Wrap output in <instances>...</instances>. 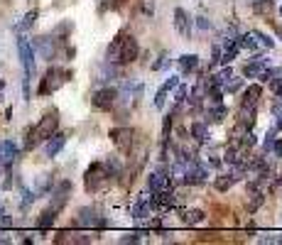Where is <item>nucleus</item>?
<instances>
[{
	"instance_id": "f257e3e1",
	"label": "nucleus",
	"mask_w": 282,
	"mask_h": 245,
	"mask_svg": "<svg viewBox=\"0 0 282 245\" xmlns=\"http://www.w3.org/2000/svg\"><path fill=\"white\" fill-rule=\"evenodd\" d=\"M56 125H59V115H56V110H49L47 115H44L42 120L37 122L32 130L27 133V142H25V150H32V147H37L40 142H44L49 135H54L56 133Z\"/></svg>"
},
{
	"instance_id": "f03ea898",
	"label": "nucleus",
	"mask_w": 282,
	"mask_h": 245,
	"mask_svg": "<svg viewBox=\"0 0 282 245\" xmlns=\"http://www.w3.org/2000/svg\"><path fill=\"white\" fill-rule=\"evenodd\" d=\"M111 179L113 177L108 174V169L103 167V162H93L84 174L86 191H88V194H99V191H103L108 184H111Z\"/></svg>"
},
{
	"instance_id": "7ed1b4c3",
	"label": "nucleus",
	"mask_w": 282,
	"mask_h": 245,
	"mask_svg": "<svg viewBox=\"0 0 282 245\" xmlns=\"http://www.w3.org/2000/svg\"><path fill=\"white\" fill-rule=\"evenodd\" d=\"M71 79V71L69 69H61V67H49L47 69V74H44L42 83H40V91L37 94L40 96H49L54 94V91H59L64 83Z\"/></svg>"
},
{
	"instance_id": "20e7f679",
	"label": "nucleus",
	"mask_w": 282,
	"mask_h": 245,
	"mask_svg": "<svg viewBox=\"0 0 282 245\" xmlns=\"http://www.w3.org/2000/svg\"><path fill=\"white\" fill-rule=\"evenodd\" d=\"M76 223L81 228H108L111 226V221L101 213L99 206H84V208H79Z\"/></svg>"
},
{
	"instance_id": "39448f33",
	"label": "nucleus",
	"mask_w": 282,
	"mask_h": 245,
	"mask_svg": "<svg viewBox=\"0 0 282 245\" xmlns=\"http://www.w3.org/2000/svg\"><path fill=\"white\" fill-rule=\"evenodd\" d=\"M182 179H184V184H192V187L204 184V181L209 179V169L192 157V160L182 162Z\"/></svg>"
},
{
	"instance_id": "423d86ee",
	"label": "nucleus",
	"mask_w": 282,
	"mask_h": 245,
	"mask_svg": "<svg viewBox=\"0 0 282 245\" xmlns=\"http://www.w3.org/2000/svg\"><path fill=\"white\" fill-rule=\"evenodd\" d=\"M17 54H20L22 69H25V79L32 81V76H35V47H32V42L25 40V37H17Z\"/></svg>"
},
{
	"instance_id": "0eeeda50",
	"label": "nucleus",
	"mask_w": 282,
	"mask_h": 245,
	"mask_svg": "<svg viewBox=\"0 0 282 245\" xmlns=\"http://www.w3.org/2000/svg\"><path fill=\"white\" fill-rule=\"evenodd\" d=\"M115 101H118V88H113V86H103L91 96V106L99 110H111Z\"/></svg>"
},
{
	"instance_id": "6e6552de",
	"label": "nucleus",
	"mask_w": 282,
	"mask_h": 245,
	"mask_svg": "<svg viewBox=\"0 0 282 245\" xmlns=\"http://www.w3.org/2000/svg\"><path fill=\"white\" fill-rule=\"evenodd\" d=\"M140 56V44L133 35L123 32V47H120V62L118 64H133L135 59Z\"/></svg>"
},
{
	"instance_id": "1a4fd4ad",
	"label": "nucleus",
	"mask_w": 282,
	"mask_h": 245,
	"mask_svg": "<svg viewBox=\"0 0 282 245\" xmlns=\"http://www.w3.org/2000/svg\"><path fill=\"white\" fill-rule=\"evenodd\" d=\"M133 135H135V133H133V128H113V130H111L113 145L123 152V155H128V152L133 150Z\"/></svg>"
},
{
	"instance_id": "9d476101",
	"label": "nucleus",
	"mask_w": 282,
	"mask_h": 245,
	"mask_svg": "<svg viewBox=\"0 0 282 245\" xmlns=\"http://www.w3.org/2000/svg\"><path fill=\"white\" fill-rule=\"evenodd\" d=\"M169 177H167V169H157V172H150L147 174V189L150 191H160V189H169Z\"/></svg>"
},
{
	"instance_id": "9b49d317",
	"label": "nucleus",
	"mask_w": 282,
	"mask_h": 245,
	"mask_svg": "<svg viewBox=\"0 0 282 245\" xmlns=\"http://www.w3.org/2000/svg\"><path fill=\"white\" fill-rule=\"evenodd\" d=\"M15 160H17V145L13 140H3V145H0V162H3V167L10 169Z\"/></svg>"
},
{
	"instance_id": "f8f14e48",
	"label": "nucleus",
	"mask_w": 282,
	"mask_h": 245,
	"mask_svg": "<svg viewBox=\"0 0 282 245\" xmlns=\"http://www.w3.org/2000/svg\"><path fill=\"white\" fill-rule=\"evenodd\" d=\"M69 194H71V181H61V184L54 189V196H52V204H49V208L59 211L61 206L69 201Z\"/></svg>"
},
{
	"instance_id": "ddd939ff",
	"label": "nucleus",
	"mask_w": 282,
	"mask_h": 245,
	"mask_svg": "<svg viewBox=\"0 0 282 245\" xmlns=\"http://www.w3.org/2000/svg\"><path fill=\"white\" fill-rule=\"evenodd\" d=\"M64 145H67V135H61V133H54V135L47 137V145H44V155H47V157H56L59 152L64 150Z\"/></svg>"
},
{
	"instance_id": "4468645a",
	"label": "nucleus",
	"mask_w": 282,
	"mask_h": 245,
	"mask_svg": "<svg viewBox=\"0 0 282 245\" xmlns=\"http://www.w3.org/2000/svg\"><path fill=\"white\" fill-rule=\"evenodd\" d=\"M174 27H177V32H179L182 37H189V35H192V20H189V15H186L184 8H177V10H174Z\"/></svg>"
},
{
	"instance_id": "2eb2a0df",
	"label": "nucleus",
	"mask_w": 282,
	"mask_h": 245,
	"mask_svg": "<svg viewBox=\"0 0 282 245\" xmlns=\"http://www.w3.org/2000/svg\"><path fill=\"white\" fill-rule=\"evenodd\" d=\"M177 83H179V76H169L167 81L160 86V91L155 94V106H157V108H165L169 91H174V86H177Z\"/></svg>"
},
{
	"instance_id": "dca6fc26",
	"label": "nucleus",
	"mask_w": 282,
	"mask_h": 245,
	"mask_svg": "<svg viewBox=\"0 0 282 245\" xmlns=\"http://www.w3.org/2000/svg\"><path fill=\"white\" fill-rule=\"evenodd\" d=\"M152 213V204H150V196H140L135 204H133V208H130V216L133 218H147Z\"/></svg>"
},
{
	"instance_id": "f3484780",
	"label": "nucleus",
	"mask_w": 282,
	"mask_h": 245,
	"mask_svg": "<svg viewBox=\"0 0 282 245\" xmlns=\"http://www.w3.org/2000/svg\"><path fill=\"white\" fill-rule=\"evenodd\" d=\"M35 47H37V52L44 56V59H54L56 54V47H54V37H37L35 40Z\"/></svg>"
},
{
	"instance_id": "a211bd4d",
	"label": "nucleus",
	"mask_w": 282,
	"mask_h": 245,
	"mask_svg": "<svg viewBox=\"0 0 282 245\" xmlns=\"http://www.w3.org/2000/svg\"><path fill=\"white\" fill-rule=\"evenodd\" d=\"M120 47H123V32L120 35H115L108 44V49H106V62L108 64H118L120 62Z\"/></svg>"
},
{
	"instance_id": "6ab92c4d",
	"label": "nucleus",
	"mask_w": 282,
	"mask_h": 245,
	"mask_svg": "<svg viewBox=\"0 0 282 245\" xmlns=\"http://www.w3.org/2000/svg\"><path fill=\"white\" fill-rule=\"evenodd\" d=\"M265 69H268V59H263V56H255L253 62H250L248 67L243 69V76H245V79H258V76H260Z\"/></svg>"
},
{
	"instance_id": "aec40b11",
	"label": "nucleus",
	"mask_w": 282,
	"mask_h": 245,
	"mask_svg": "<svg viewBox=\"0 0 282 245\" xmlns=\"http://www.w3.org/2000/svg\"><path fill=\"white\" fill-rule=\"evenodd\" d=\"M228 115V108H226L224 103L218 101V103H209V108H206V118L204 122H221Z\"/></svg>"
},
{
	"instance_id": "412c9836",
	"label": "nucleus",
	"mask_w": 282,
	"mask_h": 245,
	"mask_svg": "<svg viewBox=\"0 0 282 245\" xmlns=\"http://www.w3.org/2000/svg\"><path fill=\"white\" fill-rule=\"evenodd\" d=\"M142 94V83L138 81H126L123 86H120V91H118V96H123V98H138V96Z\"/></svg>"
},
{
	"instance_id": "4be33fe9",
	"label": "nucleus",
	"mask_w": 282,
	"mask_h": 245,
	"mask_svg": "<svg viewBox=\"0 0 282 245\" xmlns=\"http://www.w3.org/2000/svg\"><path fill=\"white\" fill-rule=\"evenodd\" d=\"M179 69H182V74H194L199 69V56L197 54H182L179 56Z\"/></svg>"
},
{
	"instance_id": "5701e85b",
	"label": "nucleus",
	"mask_w": 282,
	"mask_h": 245,
	"mask_svg": "<svg viewBox=\"0 0 282 245\" xmlns=\"http://www.w3.org/2000/svg\"><path fill=\"white\" fill-rule=\"evenodd\" d=\"M56 221V211L54 208H47V211H42L40 213V218H37V228L40 231H47V228H52Z\"/></svg>"
},
{
	"instance_id": "b1692460",
	"label": "nucleus",
	"mask_w": 282,
	"mask_h": 245,
	"mask_svg": "<svg viewBox=\"0 0 282 245\" xmlns=\"http://www.w3.org/2000/svg\"><path fill=\"white\" fill-rule=\"evenodd\" d=\"M204 218H206V213H204L201 208H192V211H184L182 213L184 226H197V223H201Z\"/></svg>"
},
{
	"instance_id": "393cba45",
	"label": "nucleus",
	"mask_w": 282,
	"mask_h": 245,
	"mask_svg": "<svg viewBox=\"0 0 282 245\" xmlns=\"http://www.w3.org/2000/svg\"><path fill=\"white\" fill-rule=\"evenodd\" d=\"M236 44H238V49H248V52H255V49H258V42H255L253 32H248V35H238V37H236Z\"/></svg>"
},
{
	"instance_id": "a878e982",
	"label": "nucleus",
	"mask_w": 282,
	"mask_h": 245,
	"mask_svg": "<svg viewBox=\"0 0 282 245\" xmlns=\"http://www.w3.org/2000/svg\"><path fill=\"white\" fill-rule=\"evenodd\" d=\"M35 20H37V10H29L17 25H15V32L17 35H22V32H27V29H32V25H35Z\"/></svg>"
},
{
	"instance_id": "bb28decb",
	"label": "nucleus",
	"mask_w": 282,
	"mask_h": 245,
	"mask_svg": "<svg viewBox=\"0 0 282 245\" xmlns=\"http://www.w3.org/2000/svg\"><path fill=\"white\" fill-rule=\"evenodd\" d=\"M192 135L197 137L199 142H206L209 140V122H201V120L192 122Z\"/></svg>"
},
{
	"instance_id": "cd10ccee",
	"label": "nucleus",
	"mask_w": 282,
	"mask_h": 245,
	"mask_svg": "<svg viewBox=\"0 0 282 245\" xmlns=\"http://www.w3.org/2000/svg\"><path fill=\"white\" fill-rule=\"evenodd\" d=\"M233 184H236V177H233L231 172H228V174H221V177H216V181H213L216 191H228Z\"/></svg>"
},
{
	"instance_id": "c85d7f7f",
	"label": "nucleus",
	"mask_w": 282,
	"mask_h": 245,
	"mask_svg": "<svg viewBox=\"0 0 282 245\" xmlns=\"http://www.w3.org/2000/svg\"><path fill=\"white\" fill-rule=\"evenodd\" d=\"M277 133H280V130H277V125H275V128H270L265 140H263V152H265V157L272 152V145H275V140H277Z\"/></svg>"
},
{
	"instance_id": "c756f323",
	"label": "nucleus",
	"mask_w": 282,
	"mask_h": 245,
	"mask_svg": "<svg viewBox=\"0 0 282 245\" xmlns=\"http://www.w3.org/2000/svg\"><path fill=\"white\" fill-rule=\"evenodd\" d=\"M103 167L108 169V174H111L113 179H115V177H120V172H123V167H120V162H118L115 157H108V160L103 162Z\"/></svg>"
},
{
	"instance_id": "7c9ffc66",
	"label": "nucleus",
	"mask_w": 282,
	"mask_h": 245,
	"mask_svg": "<svg viewBox=\"0 0 282 245\" xmlns=\"http://www.w3.org/2000/svg\"><path fill=\"white\" fill-rule=\"evenodd\" d=\"M186 96H189V86L177 83V86H174V103H177V106H182L184 101H186Z\"/></svg>"
},
{
	"instance_id": "2f4dec72",
	"label": "nucleus",
	"mask_w": 282,
	"mask_h": 245,
	"mask_svg": "<svg viewBox=\"0 0 282 245\" xmlns=\"http://www.w3.org/2000/svg\"><path fill=\"white\" fill-rule=\"evenodd\" d=\"M35 199H37V194H35L32 189H22V201H20V208H22V211H27L29 206L35 204Z\"/></svg>"
},
{
	"instance_id": "473e14b6",
	"label": "nucleus",
	"mask_w": 282,
	"mask_h": 245,
	"mask_svg": "<svg viewBox=\"0 0 282 245\" xmlns=\"http://www.w3.org/2000/svg\"><path fill=\"white\" fill-rule=\"evenodd\" d=\"M49 189H52V177H49V174H42V177L37 179V189H35V194H47Z\"/></svg>"
},
{
	"instance_id": "72a5a7b5",
	"label": "nucleus",
	"mask_w": 282,
	"mask_h": 245,
	"mask_svg": "<svg viewBox=\"0 0 282 245\" xmlns=\"http://www.w3.org/2000/svg\"><path fill=\"white\" fill-rule=\"evenodd\" d=\"M268 86H270V91H272V94L282 101V74H280V76H275V79H270Z\"/></svg>"
},
{
	"instance_id": "f704fd0d",
	"label": "nucleus",
	"mask_w": 282,
	"mask_h": 245,
	"mask_svg": "<svg viewBox=\"0 0 282 245\" xmlns=\"http://www.w3.org/2000/svg\"><path fill=\"white\" fill-rule=\"evenodd\" d=\"M253 35H255V40H258V44H263V47H268V49L275 47V42L270 40L268 35H263V32H253Z\"/></svg>"
},
{
	"instance_id": "c9c22d12",
	"label": "nucleus",
	"mask_w": 282,
	"mask_h": 245,
	"mask_svg": "<svg viewBox=\"0 0 282 245\" xmlns=\"http://www.w3.org/2000/svg\"><path fill=\"white\" fill-rule=\"evenodd\" d=\"M169 64V56H167V52H162V54L157 56V62L152 64V71H160V69H165Z\"/></svg>"
},
{
	"instance_id": "e433bc0d",
	"label": "nucleus",
	"mask_w": 282,
	"mask_h": 245,
	"mask_svg": "<svg viewBox=\"0 0 282 245\" xmlns=\"http://www.w3.org/2000/svg\"><path fill=\"white\" fill-rule=\"evenodd\" d=\"M270 155H272V157H277V160H282V140H280V137L275 140V145H272V152H270Z\"/></svg>"
},
{
	"instance_id": "4c0bfd02",
	"label": "nucleus",
	"mask_w": 282,
	"mask_h": 245,
	"mask_svg": "<svg viewBox=\"0 0 282 245\" xmlns=\"http://www.w3.org/2000/svg\"><path fill=\"white\" fill-rule=\"evenodd\" d=\"M197 27L204 29V32H206V29H211V20H209V17H197Z\"/></svg>"
},
{
	"instance_id": "58836bf2",
	"label": "nucleus",
	"mask_w": 282,
	"mask_h": 245,
	"mask_svg": "<svg viewBox=\"0 0 282 245\" xmlns=\"http://www.w3.org/2000/svg\"><path fill=\"white\" fill-rule=\"evenodd\" d=\"M138 240H140V233H128L120 238V243H138Z\"/></svg>"
},
{
	"instance_id": "ea45409f",
	"label": "nucleus",
	"mask_w": 282,
	"mask_h": 245,
	"mask_svg": "<svg viewBox=\"0 0 282 245\" xmlns=\"http://www.w3.org/2000/svg\"><path fill=\"white\" fill-rule=\"evenodd\" d=\"M10 226H13V221H10L8 216H3V213H0V228H10Z\"/></svg>"
},
{
	"instance_id": "a19ab883",
	"label": "nucleus",
	"mask_w": 282,
	"mask_h": 245,
	"mask_svg": "<svg viewBox=\"0 0 282 245\" xmlns=\"http://www.w3.org/2000/svg\"><path fill=\"white\" fill-rule=\"evenodd\" d=\"M272 113H275V115L280 118V115H282V103H277V106H272Z\"/></svg>"
},
{
	"instance_id": "79ce46f5",
	"label": "nucleus",
	"mask_w": 282,
	"mask_h": 245,
	"mask_svg": "<svg viewBox=\"0 0 282 245\" xmlns=\"http://www.w3.org/2000/svg\"><path fill=\"white\" fill-rule=\"evenodd\" d=\"M145 15H152V3H145Z\"/></svg>"
},
{
	"instance_id": "37998d69",
	"label": "nucleus",
	"mask_w": 282,
	"mask_h": 245,
	"mask_svg": "<svg viewBox=\"0 0 282 245\" xmlns=\"http://www.w3.org/2000/svg\"><path fill=\"white\" fill-rule=\"evenodd\" d=\"M275 32H277V37L282 40V27H280V25H275Z\"/></svg>"
},
{
	"instance_id": "c03bdc74",
	"label": "nucleus",
	"mask_w": 282,
	"mask_h": 245,
	"mask_svg": "<svg viewBox=\"0 0 282 245\" xmlns=\"http://www.w3.org/2000/svg\"><path fill=\"white\" fill-rule=\"evenodd\" d=\"M277 130H282V115H280V120H277Z\"/></svg>"
},
{
	"instance_id": "a18cd8bd",
	"label": "nucleus",
	"mask_w": 282,
	"mask_h": 245,
	"mask_svg": "<svg viewBox=\"0 0 282 245\" xmlns=\"http://www.w3.org/2000/svg\"><path fill=\"white\" fill-rule=\"evenodd\" d=\"M3 88H5V81H0V91H3Z\"/></svg>"
},
{
	"instance_id": "49530a36",
	"label": "nucleus",
	"mask_w": 282,
	"mask_h": 245,
	"mask_svg": "<svg viewBox=\"0 0 282 245\" xmlns=\"http://www.w3.org/2000/svg\"><path fill=\"white\" fill-rule=\"evenodd\" d=\"M280 15H282V5H280Z\"/></svg>"
}]
</instances>
